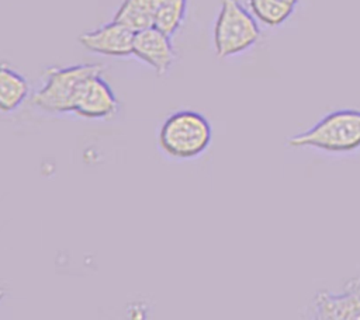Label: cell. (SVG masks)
Returning a JSON list of instances; mask_svg holds the SVG:
<instances>
[{"mask_svg": "<svg viewBox=\"0 0 360 320\" xmlns=\"http://www.w3.org/2000/svg\"><path fill=\"white\" fill-rule=\"evenodd\" d=\"M210 121L194 109H180L170 114L158 133L160 150L176 160H191L201 156L211 145Z\"/></svg>", "mask_w": 360, "mask_h": 320, "instance_id": "obj_1", "label": "cell"}, {"mask_svg": "<svg viewBox=\"0 0 360 320\" xmlns=\"http://www.w3.org/2000/svg\"><path fill=\"white\" fill-rule=\"evenodd\" d=\"M290 147H314L329 153H349L360 147V109H336L309 129L287 139Z\"/></svg>", "mask_w": 360, "mask_h": 320, "instance_id": "obj_2", "label": "cell"}, {"mask_svg": "<svg viewBox=\"0 0 360 320\" xmlns=\"http://www.w3.org/2000/svg\"><path fill=\"white\" fill-rule=\"evenodd\" d=\"M260 38L256 18L239 0H222L214 24V49L219 59L239 55Z\"/></svg>", "mask_w": 360, "mask_h": 320, "instance_id": "obj_3", "label": "cell"}, {"mask_svg": "<svg viewBox=\"0 0 360 320\" xmlns=\"http://www.w3.org/2000/svg\"><path fill=\"white\" fill-rule=\"evenodd\" d=\"M104 69L97 63H80L66 67H51L45 73L44 86L34 93L31 102L51 114L72 112L73 100L84 79Z\"/></svg>", "mask_w": 360, "mask_h": 320, "instance_id": "obj_4", "label": "cell"}, {"mask_svg": "<svg viewBox=\"0 0 360 320\" xmlns=\"http://www.w3.org/2000/svg\"><path fill=\"white\" fill-rule=\"evenodd\" d=\"M101 74L94 73L79 86L73 100V114L87 119H105L118 112V100Z\"/></svg>", "mask_w": 360, "mask_h": 320, "instance_id": "obj_5", "label": "cell"}, {"mask_svg": "<svg viewBox=\"0 0 360 320\" xmlns=\"http://www.w3.org/2000/svg\"><path fill=\"white\" fill-rule=\"evenodd\" d=\"M312 316L314 320H360V276L350 278L342 292H318Z\"/></svg>", "mask_w": 360, "mask_h": 320, "instance_id": "obj_6", "label": "cell"}, {"mask_svg": "<svg viewBox=\"0 0 360 320\" xmlns=\"http://www.w3.org/2000/svg\"><path fill=\"white\" fill-rule=\"evenodd\" d=\"M132 55L145 62L159 76H165L176 60V51L172 44V36L166 35L156 27H149L135 32Z\"/></svg>", "mask_w": 360, "mask_h": 320, "instance_id": "obj_7", "label": "cell"}, {"mask_svg": "<svg viewBox=\"0 0 360 320\" xmlns=\"http://www.w3.org/2000/svg\"><path fill=\"white\" fill-rule=\"evenodd\" d=\"M134 35L135 32L131 29L111 21L96 29L83 32L79 36V44L87 51L103 56L127 58L132 55Z\"/></svg>", "mask_w": 360, "mask_h": 320, "instance_id": "obj_8", "label": "cell"}, {"mask_svg": "<svg viewBox=\"0 0 360 320\" xmlns=\"http://www.w3.org/2000/svg\"><path fill=\"white\" fill-rule=\"evenodd\" d=\"M30 84L22 74L0 62V112H13L28 97Z\"/></svg>", "mask_w": 360, "mask_h": 320, "instance_id": "obj_9", "label": "cell"}, {"mask_svg": "<svg viewBox=\"0 0 360 320\" xmlns=\"http://www.w3.org/2000/svg\"><path fill=\"white\" fill-rule=\"evenodd\" d=\"M112 21L132 32H139L155 24L153 0H124L114 14Z\"/></svg>", "mask_w": 360, "mask_h": 320, "instance_id": "obj_10", "label": "cell"}, {"mask_svg": "<svg viewBox=\"0 0 360 320\" xmlns=\"http://www.w3.org/2000/svg\"><path fill=\"white\" fill-rule=\"evenodd\" d=\"M155 24L158 29L173 36L184 22L188 0H153Z\"/></svg>", "mask_w": 360, "mask_h": 320, "instance_id": "obj_11", "label": "cell"}, {"mask_svg": "<svg viewBox=\"0 0 360 320\" xmlns=\"http://www.w3.org/2000/svg\"><path fill=\"white\" fill-rule=\"evenodd\" d=\"M250 14L267 27H278L288 20L294 7L280 0H248Z\"/></svg>", "mask_w": 360, "mask_h": 320, "instance_id": "obj_12", "label": "cell"}, {"mask_svg": "<svg viewBox=\"0 0 360 320\" xmlns=\"http://www.w3.org/2000/svg\"><path fill=\"white\" fill-rule=\"evenodd\" d=\"M280 1H283V3H285L288 6H292V7H295V4L298 3V0H280Z\"/></svg>", "mask_w": 360, "mask_h": 320, "instance_id": "obj_13", "label": "cell"}]
</instances>
